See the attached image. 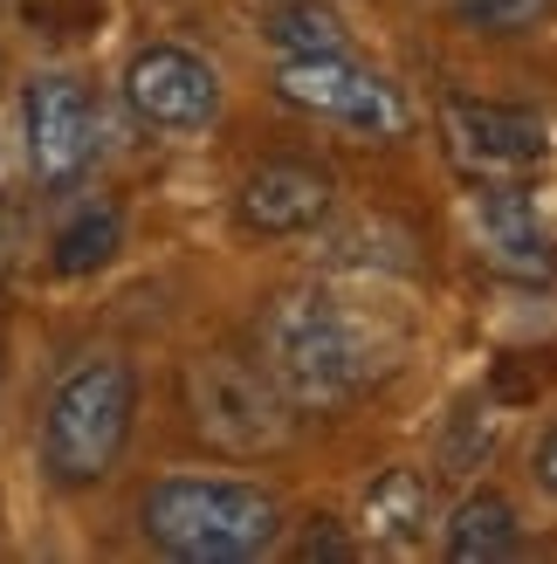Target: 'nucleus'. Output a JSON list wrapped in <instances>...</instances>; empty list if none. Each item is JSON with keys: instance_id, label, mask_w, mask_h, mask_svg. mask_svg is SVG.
<instances>
[{"instance_id": "nucleus-12", "label": "nucleus", "mask_w": 557, "mask_h": 564, "mask_svg": "<svg viewBox=\"0 0 557 564\" xmlns=\"http://www.w3.org/2000/svg\"><path fill=\"white\" fill-rule=\"evenodd\" d=\"M440 551H448V564H495V557H510L516 551V510H510V496L476 489L448 517V530H440Z\"/></svg>"}, {"instance_id": "nucleus-13", "label": "nucleus", "mask_w": 557, "mask_h": 564, "mask_svg": "<svg viewBox=\"0 0 557 564\" xmlns=\"http://www.w3.org/2000/svg\"><path fill=\"white\" fill-rule=\"evenodd\" d=\"M124 248V220H118V207H103V200H83L63 228H55V241H48V269L55 275H97L110 256Z\"/></svg>"}, {"instance_id": "nucleus-16", "label": "nucleus", "mask_w": 557, "mask_h": 564, "mask_svg": "<svg viewBox=\"0 0 557 564\" xmlns=\"http://www.w3.org/2000/svg\"><path fill=\"white\" fill-rule=\"evenodd\" d=\"M495 447V413H461V427L448 434V468H468V455H489Z\"/></svg>"}, {"instance_id": "nucleus-4", "label": "nucleus", "mask_w": 557, "mask_h": 564, "mask_svg": "<svg viewBox=\"0 0 557 564\" xmlns=\"http://www.w3.org/2000/svg\"><path fill=\"white\" fill-rule=\"evenodd\" d=\"M186 406H193V427L214 447H228V455H262V447H275L290 434L275 379L241 358H220V351L186 365Z\"/></svg>"}, {"instance_id": "nucleus-1", "label": "nucleus", "mask_w": 557, "mask_h": 564, "mask_svg": "<svg viewBox=\"0 0 557 564\" xmlns=\"http://www.w3.org/2000/svg\"><path fill=\"white\" fill-rule=\"evenodd\" d=\"M138 523L179 564H248L283 538V502L234 475H159L138 502Z\"/></svg>"}, {"instance_id": "nucleus-11", "label": "nucleus", "mask_w": 557, "mask_h": 564, "mask_svg": "<svg viewBox=\"0 0 557 564\" xmlns=\"http://www.w3.org/2000/svg\"><path fill=\"white\" fill-rule=\"evenodd\" d=\"M434 517V489L421 468H385L379 482L365 489V510H358V530L379 544V551H406L421 544V530Z\"/></svg>"}, {"instance_id": "nucleus-8", "label": "nucleus", "mask_w": 557, "mask_h": 564, "mask_svg": "<svg viewBox=\"0 0 557 564\" xmlns=\"http://www.w3.org/2000/svg\"><path fill=\"white\" fill-rule=\"evenodd\" d=\"M124 97H131L138 118L159 124V131H207L220 118V76H214V63H200L193 48H173V42L131 55Z\"/></svg>"}, {"instance_id": "nucleus-9", "label": "nucleus", "mask_w": 557, "mask_h": 564, "mask_svg": "<svg viewBox=\"0 0 557 564\" xmlns=\"http://www.w3.org/2000/svg\"><path fill=\"white\" fill-rule=\"evenodd\" d=\"M234 207L255 235H310L330 214V173H317V165H303V159H269L241 180Z\"/></svg>"}, {"instance_id": "nucleus-7", "label": "nucleus", "mask_w": 557, "mask_h": 564, "mask_svg": "<svg viewBox=\"0 0 557 564\" xmlns=\"http://www.w3.org/2000/svg\"><path fill=\"white\" fill-rule=\"evenodd\" d=\"M21 131H28V165L42 186L83 180V165L97 159V97L76 76H35L21 97Z\"/></svg>"}, {"instance_id": "nucleus-17", "label": "nucleus", "mask_w": 557, "mask_h": 564, "mask_svg": "<svg viewBox=\"0 0 557 564\" xmlns=\"http://www.w3.org/2000/svg\"><path fill=\"white\" fill-rule=\"evenodd\" d=\"M21 248H28V207L14 200V193H0V282L14 275Z\"/></svg>"}, {"instance_id": "nucleus-6", "label": "nucleus", "mask_w": 557, "mask_h": 564, "mask_svg": "<svg viewBox=\"0 0 557 564\" xmlns=\"http://www.w3.org/2000/svg\"><path fill=\"white\" fill-rule=\"evenodd\" d=\"M440 138L461 173L476 180H523L550 159V131L544 118L516 104H482V97H448L440 104Z\"/></svg>"}, {"instance_id": "nucleus-19", "label": "nucleus", "mask_w": 557, "mask_h": 564, "mask_svg": "<svg viewBox=\"0 0 557 564\" xmlns=\"http://www.w3.org/2000/svg\"><path fill=\"white\" fill-rule=\"evenodd\" d=\"M303 557H351V544L324 523V530H310V538H303Z\"/></svg>"}, {"instance_id": "nucleus-14", "label": "nucleus", "mask_w": 557, "mask_h": 564, "mask_svg": "<svg viewBox=\"0 0 557 564\" xmlns=\"http://www.w3.org/2000/svg\"><path fill=\"white\" fill-rule=\"evenodd\" d=\"M269 42L275 55H330L345 48V14L324 8V0H283L269 14Z\"/></svg>"}, {"instance_id": "nucleus-15", "label": "nucleus", "mask_w": 557, "mask_h": 564, "mask_svg": "<svg viewBox=\"0 0 557 564\" xmlns=\"http://www.w3.org/2000/svg\"><path fill=\"white\" fill-rule=\"evenodd\" d=\"M550 14V0H461V21L495 28V35H523Z\"/></svg>"}, {"instance_id": "nucleus-2", "label": "nucleus", "mask_w": 557, "mask_h": 564, "mask_svg": "<svg viewBox=\"0 0 557 564\" xmlns=\"http://www.w3.org/2000/svg\"><path fill=\"white\" fill-rule=\"evenodd\" d=\"M138 413V379L124 358H83L48 392L42 413V468L63 489H90L118 468Z\"/></svg>"}, {"instance_id": "nucleus-3", "label": "nucleus", "mask_w": 557, "mask_h": 564, "mask_svg": "<svg viewBox=\"0 0 557 564\" xmlns=\"http://www.w3.org/2000/svg\"><path fill=\"white\" fill-rule=\"evenodd\" d=\"M262 351L296 406H338L372 379V330L330 296H283L262 324Z\"/></svg>"}, {"instance_id": "nucleus-18", "label": "nucleus", "mask_w": 557, "mask_h": 564, "mask_svg": "<svg viewBox=\"0 0 557 564\" xmlns=\"http://www.w3.org/2000/svg\"><path fill=\"white\" fill-rule=\"evenodd\" d=\"M531 475H537V489H550V496H557V427L537 441V462H531Z\"/></svg>"}, {"instance_id": "nucleus-20", "label": "nucleus", "mask_w": 557, "mask_h": 564, "mask_svg": "<svg viewBox=\"0 0 557 564\" xmlns=\"http://www.w3.org/2000/svg\"><path fill=\"white\" fill-rule=\"evenodd\" d=\"M0 386H8V345H0Z\"/></svg>"}, {"instance_id": "nucleus-10", "label": "nucleus", "mask_w": 557, "mask_h": 564, "mask_svg": "<svg viewBox=\"0 0 557 564\" xmlns=\"http://www.w3.org/2000/svg\"><path fill=\"white\" fill-rule=\"evenodd\" d=\"M468 220H476V241H482V256L495 269H510V275H550L557 269V248H550L531 193H523L516 180H489L476 193V214Z\"/></svg>"}, {"instance_id": "nucleus-5", "label": "nucleus", "mask_w": 557, "mask_h": 564, "mask_svg": "<svg viewBox=\"0 0 557 564\" xmlns=\"http://www.w3.org/2000/svg\"><path fill=\"white\" fill-rule=\"evenodd\" d=\"M275 90H283V104L310 110V118H330L345 131H365V138H393L406 124L400 90L385 76H372L365 63H351L345 48H330V55H283Z\"/></svg>"}]
</instances>
